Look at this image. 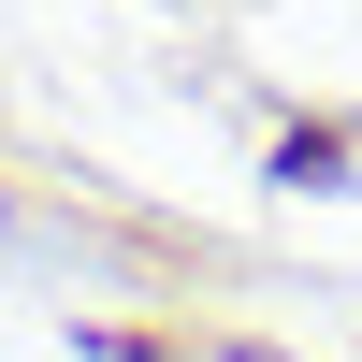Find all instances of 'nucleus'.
Returning a JSON list of instances; mask_svg holds the SVG:
<instances>
[{"label":"nucleus","instance_id":"obj_1","mask_svg":"<svg viewBox=\"0 0 362 362\" xmlns=\"http://www.w3.org/2000/svg\"><path fill=\"white\" fill-rule=\"evenodd\" d=\"M276 174H290V189H334V174H348V145H334V131H290V160H276Z\"/></svg>","mask_w":362,"mask_h":362}]
</instances>
